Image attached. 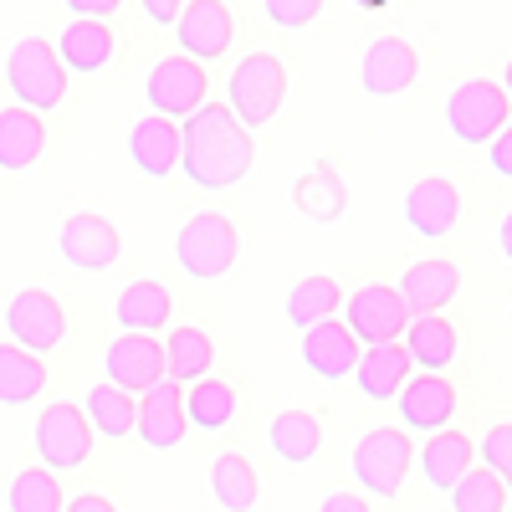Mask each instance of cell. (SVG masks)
Listing matches in <instances>:
<instances>
[{
	"label": "cell",
	"mask_w": 512,
	"mask_h": 512,
	"mask_svg": "<svg viewBox=\"0 0 512 512\" xmlns=\"http://www.w3.org/2000/svg\"><path fill=\"white\" fill-rule=\"evenodd\" d=\"M492 149V175H502V180H512V123L502 128V134L487 144Z\"/></svg>",
	"instance_id": "ab89813d"
},
{
	"label": "cell",
	"mask_w": 512,
	"mask_h": 512,
	"mask_svg": "<svg viewBox=\"0 0 512 512\" xmlns=\"http://www.w3.org/2000/svg\"><path fill=\"white\" fill-rule=\"evenodd\" d=\"M57 57L67 72H82V77H93L113 62V26L108 21H72L57 41Z\"/></svg>",
	"instance_id": "4316f807"
},
{
	"label": "cell",
	"mask_w": 512,
	"mask_h": 512,
	"mask_svg": "<svg viewBox=\"0 0 512 512\" xmlns=\"http://www.w3.org/2000/svg\"><path fill=\"white\" fill-rule=\"evenodd\" d=\"M236 415V384L226 379H200L185 390V420L200 425V431H226Z\"/></svg>",
	"instance_id": "836d02e7"
},
{
	"label": "cell",
	"mask_w": 512,
	"mask_h": 512,
	"mask_svg": "<svg viewBox=\"0 0 512 512\" xmlns=\"http://www.w3.org/2000/svg\"><path fill=\"white\" fill-rule=\"evenodd\" d=\"M400 400V415L410 431H451V415H456V384L441 379V374H420L410 379L405 390L395 395Z\"/></svg>",
	"instance_id": "d6986e66"
},
{
	"label": "cell",
	"mask_w": 512,
	"mask_h": 512,
	"mask_svg": "<svg viewBox=\"0 0 512 512\" xmlns=\"http://www.w3.org/2000/svg\"><path fill=\"white\" fill-rule=\"evenodd\" d=\"M405 221H410V231L425 236V241L451 236L456 221H461V190H456V180H446V175L415 180L410 195H405Z\"/></svg>",
	"instance_id": "2e32d148"
},
{
	"label": "cell",
	"mask_w": 512,
	"mask_h": 512,
	"mask_svg": "<svg viewBox=\"0 0 512 512\" xmlns=\"http://www.w3.org/2000/svg\"><path fill=\"white\" fill-rule=\"evenodd\" d=\"M256 164V139L231 118L226 103H200L180 123V169L200 190H231L251 175Z\"/></svg>",
	"instance_id": "6da1fadb"
},
{
	"label": "cell",
	"mask_w": 512,
	"mask_h": 512,
	"mask_svg": "<svg viewBox=\"0 0 512 512\" xmlns=\"http://www.w3.org/2000/svg\"><path fill=\"white\" fill-rule=\"evenodd\" d=\"M210 364H216V344H210L205 328H169L164 338V374L169 384H180V390H190V384L210 379Z\"/></svg>",
	"instance_id": "d4e9b609"
},
{
	"label": "cell",
	"mask_w": 512,
	"mask_h": 512,
	"mask_svg": "<svg viewBox=\"0 0 512 512\" xmlns=\"http://www.w3.org/2000/svg\"><path fill=\"white\" fill-rule=\"evenodd\" d=\"M41 390H47V359L0 344V405H31Z\"/></svg>",
	"instance_id": "1f68e13d"
},
{
	"label": "cell",
	"mask_w": 512,
	"mask_h": 512,
	"mask_svg": "<svg viewBox=\"0 0 512 512\" xmlns=\"http://www.w3.org/2000/svg\"><path fill=\"white\" fill-rule=\"evenodd\" d=\"M359 338L338 323V318H328V323H318V328H308L303 333V364L318 374V379H349L354 369H359Z\"/></svg>",
	"instance_id": "ffe728a7"
},
{
	"label": "cell",
	"mask_w": 512,
	"mask_h": 512,
	"mask_svg": "<svg viewBox=\"0 0 512 512\" xmlns=\"http://www.w3.org/2000/svg\"><path fill=\"white\" fill-rule=\"evenodd\" d=\"M282 98H287V62L277 52H251L226 77V108L246 134L272 123L282 113Z\"/></svg>",
	"instance_id": "3957f363"
},
{
	"label": "cell",
	"mask_w": 512,
	"mask_h": 512,
	"mask_svg": "<svg viewBox=\"0 0 512 512\" xmlns=\"http://www.w3.org/2000/svg\"><path fill=\"white\" fill-rule=\"evenodd\" d=\"M67 11L77 21H108V16L123 11V0H67Z\"/></svg>",
	"instance_id": "f35d334b"
},
{
	"label": "cell",
	"mask_w": 512,
	"mask_h": 512,
	"mask_svg": "<svg viewBox=\"0 0 512 512\" xmlns=\"http://www.w3.org/2000/svg\"><path fill=\"white\" fill-rule=\"evenodd\" d=\"M292 210L313 226H333L349 210V185L338 180L333 164H313L308 175L292 180Z\"/></svg>",
	"instance_id": "44dd1931"
},
{
	"label": "cell",
	"mask_w": 512,
	"mask_h": 512,
	"mask_svg": "<svg viewBox=\"0 0 512 512\" xmlns=\"http://www.w3.org/2000/svg\"><path fill=\"white\" fill-rule=\"evenodd\" d=\"M410 461H415L410 436H405V431H390V425H374V431L354 446L349 472H354V482H359L369 497L390 502V497H400V487H405V477H410Z\"/></svg>",
	"instance_id": "8992f818"
},
{
	"label": "cell",
	"mask_w": 512,
	"mask_h": 512,
	"mask_svg": "<svg viewBox=\"0 0 512 512\" xmlns=\"http://www.w3.org/2000/svg\"><path fill=\"white\" fill-rule=\"evenodd\" d=\"M502 93H507V103H512V62H507V72H502Z\"/></svg>",
	"instance_id": "f6af8a7d"
},
{
	"label": "cell",
	"mask_w": 512,
	"mask_h": 512,
	"mask_svg": "<svg viewBox=\"0 0 512 512\" xmlns=\"http://www.w3.org/2000/svg\"><path fill=\"white\" fill-rule=\"evenodd\" d=\"M128 159H134V169L144 180H169L180 169V123L169 118H139L134 128H128Z\"/></svg>",
	"instance_id": "ac0fdd59"
},
{
	"label": "cell",
	"mask_w": 512,
	"mask_h": 512,
	"mask_svg": "<svg viewBox=\"0 0 512 512\" xmlns=\"http://www.w3.org/2000/svg\"><path fill=\"white\" fill-rule=\"evenodd\" d=\"M507 507V487L487 472V466H472L456 487H451V512H502Z\"/></svg>",
	"instance_id": "d590c367"
},
{
	"label": "cell",
	"mask_w": 512,
	"mask_h": 512,
	"mask_svg": "<svg viewBox=\"0 0 512 512\" xmlns=\"http://www.w3.org/2000/svg\"><path fill=\"white\" fill-rule=\"evenodd\" d=\"M31 441H36V456H41V466H47V472H77V466L93 456V441H98V436H93L88 415H82V405L52 400L47 410L36 415Z\"/></svg>",
	"instance_id": "52a82bcc"
},
{
	"label": "cell",
	"mask_w": 512,
	"mask_h": 512,
	"mask_svg": "<svg viewBox=\"0 0 512 512\" xmlns=\"http://www.w3.org/2000/svg\"><path fill=\"white\" fill-rule=\"evenodd\" d=\"M175 36H180V57L210 67L231 52L236 16H231L226 0H185V11L175 16Z\"/></svg>",
	"instance_id": "8fae6325"
},
{
	"label": "cell",
	"mask_w": 512,
	"mask_h": 512,
	"mask_svg": "<svg viewBox=\"0 0 512 512\" xmlns=\"http://www.w3.org/2000/svg\"><path fill=\"white\" fill-rule=\"evenodd\" d=\"M139 11H144L154 26H175V16L185 11V0H139Z\"/></svg>",
	"instance_id": "60d3db41"
},
{
	"label": "cell",
	"mask_w": 512,
	"mask_h": 512,
	"mask_svg": "<svg viewBox=\"0 0 512 512\" xmlns=\"http://www.w3.org/2000/svg\"><path fill=\"white\" fill-rule=\"evenodd\" d=\"M354 384L364 400H395L405 384H410V354L405 344H374L359 354V369H354Z\"/></svg>",
	"instance_id": "484cf974"
},
{
	"label": "cell",
	"mask_w": 512,
	"mask_h": 512,
	"mask_svg": "<svg viewBox=\"0 0 512 512\" xmlns=\"http://www.w3.org/2000/svg\"><path fill=\"white\" fill-rule=\"evenodd\" d=\"M62 512H118L103 492H77V497H67L62 502Z\"/></svg>",
	"instance_id": "7bdbcfd3"
},
{
	"label": "cell",
	"mask_w": 512,
	"mask_h": 512,
	"mask_svg": "<svg viewBox=\"0 0 512 512\" xmlns=\"http://www.w3.org/2000/svg\"><path fill=\"white\" fill-rule=\"evenodd\" d=\"M190 431L185 420V390L180 384L159 379L149 395H139V415H134V436L149 446V451H175Z\"/></svg>",
	"instance_id": "9a60e30c"
},
{
	"label": "cell",
	"mask_w": 512,
	"mask_h": 512,
	"mask_svg": "<svg viewBox=\"0 0 512 512\" xmlns=\"http://www.w3.org/2000/svg\"><path fill=\"white\" fill-rule=\"evenodd\" d=\"M41 154H47V123L26 108H0V169L26 175Z\"/></svg>",
	"instance_id": "cb8c5ba5"
},
{
	"label": "cell",
	"mask_w": 512,
	"mask_h": 512,
	"mask_svg": "<svg viewBox=\"0 0 512 512\" xmlns=\"http://www.w3.org/2000/svg\"><path fill=\"white\" fill-rule=\"evenodd\" d=\"M507 313H512V308H507Z\"/></svg>",
	"instance_id": "7dc6e473"
},
{
	"label": "cell",
	"mask_w": 512,
	"mask_h": 512,
	"mask_svg": "<svg viewBox=\"0 0 512 512\" xmlns=\"http://www.w3.org/2000/svg\"><path fill=\"white\" fill-rule=\"evenodd\" d=\"M395 292L405 297V308L415 318H431V313L451 308V297L461 292V267L446 262V256H425V262L405 267V277H400Z\"/></svg>",
	"instance_id": "e0dca14e"
},
{
	"label": "cell",
	"mask_w": 512,
	"mask_h": 512,
	"mask_svg": "<svg viewBox=\"0 0 512 512\" xmlns=\"http://www.w3.org/2000/svg\"><path fill=\"white\" fill-rule=\"evenodd\" d=\"M103 374H108V384H118L123 395L139 400L164 379V344L154 333H118L113 344L103 349Z\"/></svg>",
	"instance_id": "4fadbf2b"
},
{
	"label": "cell",
	"mask_w": 512,
	"mask_h": 512,
	"mask_svg": "<svg viewBox=\"0 0 512 512\" xmlns=\"http://www.w3.org/2000/svg\"><path fill=\"white\" fill-rule=\"evenodd\" d=\"M272 451L287 461V466H308L318 451H323V425L313 410H282L272 420V431H267Z\"/></svg>",
	"instance_id": "f1b7e54d"
},
{
	"label": "cell",
	"mask_w": 512,
	"mask_h": 512,
	"mask_svg": "<svg viewBox=\"0 0 512 512\" xmlns=\"http://www.w3.org/2000/svg\"><path fill=\"white\" fill-rule=\"evenodd\" d=\"M497 246H502L507 267H512V210H507V216H502V226H497Z\"/></svg>",
	"instance_id": "ee69618b"
},
{
	"label": "cell",
	"mask_w": 512,
	"mask_h": 512,
	"mask_svg": "<svg viewBox=\"0 0 512 512\" xmlns=\"http://www.w3.org/2000/svg\"><path fill=\"white\" fill-rule=\"evenodd\" d=\"M205 98H210V72H205L200 62L180 57V52H175V57H164V62H154L149 77H144V103H149L154 118L185 123Z\"/></svg>",
	"instance_id": "9c48e42d"
},
{
	"label": "cell",
	"mask_w": 512,
	"mask_h": 512,
	"mask_svg": "<svg viewBox=\"0 0 512 512\" xmlns=\"http://www.w3.org/2000/svg\"><path fill=\"white\" fill-rule=\"evenodd\" d=\"M456 349H461V338H456V328H451L441 313H431V318H415V323H410L405 354H410V364H420L425 374H441V369H451Z\"/></svg>",
	"instance_id": "4dcf8cb0"
},
{
	"label": "cell",
	"mask_w": 512,
	"mask_h": 512,
	"mask_svg": "<svg viewBox=\"0 0 512 512\" xmlns=\"http://www.w3.org/2000/svg\"><path fill=\"white\" fill-rule=\"evenodd\" d=\"M169 313H175V297H169V287L154 282V277L128 282L113 297V318H118L123 333H159L169 323Z\"/></svg>",
	"instance_id": "7402d4cb"
},
{
	"label": "cell",
	"mask_w": 512,
	"mask_h": 512,
	"mask_svg": "<svg viewBox=\"0 0 512 512\" xmlns=\"http://www.w3.org/2000/svg\"><path fill=\"white\" fill-rule=\"evenodd\" d=\"M415 461H420L425 482H431L436 492H451V487L477 466V441L461 436V431H436L431 441L415 451Z\"/></svg>",
	"instance_id": "603a6c76"
},
{
	"label": "cell",
	"mask_w": 512,
	"mask_h": 512,
	"mask_svg": "<svg viewBox=\"0 0 512 512\" xmlns=\"http://www.w3.org/2000/svg\"><path fill=\"white\" fill-rule=\"evenodd\" d=\"M236 256H241V236H236L231 216H221V210H200L175 236V262L195 282H221L236 267Z\"/></svg>",
	"instance_id": "277c9868"
},
{
	"label": "cell",
	"mask_w": 512,
	"mask_h": 512,
	"mask_svg": "<svg viewBox=\"0 0 512 512\" xmlns=\"http://www.w3.org/2000/svg\"><path fill=\"white\" fill-rule=\"evenodd\" d=\"M82 415H88L93 425V436H108V441H123V436H134V415H139V400L134 395H123L118 384H93L88 400H82Z\"/></svg>",
	"instance_id": "f546056e"
},
{
	"label": "cell",
	"mask_w": 512,
	"mask_h": 512,
	"mask_svg": "<svg viewBox=\"0 0 512 512\" xmlns=\"http://www.w3.org/2000/svg\"><path fill=\"white\" fill-rule=\"evenodd\" d=\"M57 251L77 272H108L123 256V231L108 216H98V210H77V216H67L62 231H57Z\"/></svg>",
	"instance_id": "7c38bea8"
},
{
	"label": "cell",
	"mask_w": 512,
	"mask_h": 512,
	"mask_svg": "<svg viewBox=\"0 0 512 512\" xmlns=\"http://www.w3.org/2000/svg\"><path fill=\"white\" fill-rule=\"evenodd\" d=\"M62 482L57 472H47V466H26V472L11 477V492H6V507L11 512H62Z\"/></svg>",
	"instance_id": "e575fe53"
},
{
	"label": "cell",
	"mask_w": 512,
	"mask_h": 512,
	"mask_svg": "<svg viewBox=\"0 0 512 512\" xmlns=\"http://www.w3.org/2000/svg\"><path fill=\"white\" fill-rule=\"evenodd\" d=\"M338 308H344V287H338L333 277H303L292 292H287V323L292 328H318L328 323Z\"/></svg>",
	"instance_id": "d6a6232c"
},
{
	"label": "cell",
	"mask_w": 512,
	"mask_h": 512,
	"mask_svg": "<svg viewBox=\"0 0 512 512\" xmlns=\"http://www.w3.org/2000/svg\"><path fill=\"white\" fill-rule=\"evenodd\" d=\"M210 497H216L226 512H251L256 497H262V477L241 451H226L210 461Z\"/></svg>",
	"instance_id": "83f0119b"
},
{
	"label": "cell",
	"mask_w": 512,
	"mask_h": 512,
	"mask_svg": "<svg viewBox=\"0 0 512 512\" xmlns=\"http://www.w3.org/2000/svg\"><path fill=\"white\" fill-rule=\"evenodd\" d=\"M318 512H369V497H359V492H328L318 502Z\"/></svg>",
	"instance_id": "b9f144b4"
},
{
	"label": "cell",
	"mask_w": 512,
	"mask_h": 512,
	"mask_svg": "<svg viewBox=\"0 0 512 512\" xmlns=\"http://www.w3.org/2000/svg\"><path fill=\"white\" fill-rule=\"evenodd\" d=\"M512 118V103L502 93V82L492 77H466L461 88L446 98V128L456 144H492Z\"/></svg>",
	"instance_id": "5b68a950"
},
{
	"label": "cell",
	"mask_w": 512,
	"mask_h": 512,
	"mask_svg": "<svg viewBox=\"0 0 512 512\" xmlns=\"http://www.w3.org/2000/svg\"><path fill=\"white\" fill-rule=\"evenodd\" d=\"M482 461H487V472L512 492V420H502V425H492V431L482 436Z\"/></svg>",
	"instance_id": "8d00e7d4"
},
{
	"label": "cell",
	"mask_w": 512,
	"mask_h": 512,
	"mask_svg": "<svg viewBox=\"0 0 512 512\" xmlns=\"http://www.w3.org/2000/svg\"><path fill=\"white\" fill-rule=\"evenodd\" d=\"M354 6H379V0H354Z\"/></svg>",
	"instance_id": "bcb514c9"
},
{
	"label": "cell",
	"mask_w": 512,
	"mask_h": 512,
	"mask_svg": "<svg viewBox=\"0 0 512 512\" xmlns=\"http://www.w3.org/2000/svg\"><path fill=\"white\" fill-rule=\"evenodd\" d=\"M6 333H11L16 349L47 359L67 338V313H62V303L47 287H21L11 297V308H6Z\"/></svg>",
	"instance_id": "30bf717a"
},
{
	"label": "cell",
	"mask_w": 512,
	"mask_h": 512,
	"mask_svg": "<svg viewBox=\"0 0 512 512\" xmlns=\"http://www.w3.org/2000/svg\"><path fill=\"white\" fill-rule=\"evenodd\" d=\"M262 11H267V21L282 26V31H303L308 21H318L323 0H262Z\"/></svg>",
	"instance_id": "74e56055"
},
{
	"label": "cell",
	"mask_w": 512,
	"mask_h": 512,
	"mask_svg": "<svg viewBox=\"0 0 512 512\" xmlns=\"http://www.w3.org/2000/svg\"><path fill=\"white\" fill-rule=\"evenodd\" d=\"M338 313H344L338 323H344V328L359 338V349L400 344V333L410 328V308H405V297H400L390 282H369V287L349 292Z\"/></svg>",
	"instance_id": "ba28073f"
},
{
	"label": "cell",
	"mask_w": 512,
	"mask_h": 512,
	"mask_svg": "<svg viewBox=\"0 0 512 512\" xmlns=\"http://www.w3.org/2000/svg\"><path fill=\"white\" fill-rule=\"evenodd\" d=\"M6 88H11L16 108H26L36 118L67 103V67L47 36H21L6 52Z\"/></svg>",
	"instance_id": "7a4b0ae2"
},
{
	"label": "cell",
	"mask_w": 512,
	"mask_h": 512,
	"mask_svg": "<svg viewBox=\"0 0 512 512\" xmlns=\"http://www.w3.org/2000/svg\"><path fill=\"white\" fill-rule=\"evenodd\" d=\"M415 77H420V57L405 36H379L369 41V52L359 62V88L369 98H400L415 88Z\"/></svg>",
	"instance_id": "5bb4252c"
}]
</instances>
